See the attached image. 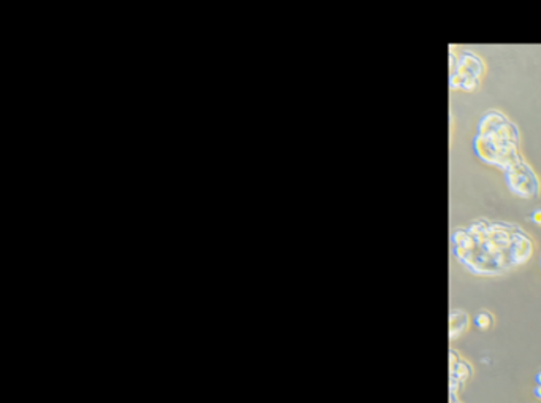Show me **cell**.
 <instances>
[{
    "label": "cell",
    "instance_id": "6da1fadb",
    "mask_svg": "<svg viewBox=\"0 0 541 403\" xmlns=\"http://www.w3.org/2000/svg\"><path fill=\"white\" fill-rule=\"evenodd\" d=\"M451 252L475 277L497 278L526 265L533 258L535 242L519 224L478 217L453 229Z\"/></svg>",
    "mask_w": 541,
    "mask_h": 403
},
{
    "label": "cell",
    "instance_id": "7a4b0ae2",
    "mask_svg": "<svg viewBox=\"0 0 541 403\" xmlns=\"http://www.w3.org/2000/svg\"><path fill=\"white\" fill-rule=\"evenodd\" d=\"M473 150L481 162L498 169L501 173L526 159L517 124L500 109H488L481 116L473 138Z\"/></svg>",
    "mask_w": 541,
    "mask_h": 403
},
{
    "label": "cell",
    "instance_id": "3957f363",
    "mask_svg": "<svg viewBox=\"0 0 541 403\" xmlns=\"http://www.w3.org/2000/svg\"><path fill=\"white\" fill-rule=\"evenodd\" d=\"M488 73L484 59L472 49L449 46V89L454 93H473Z\"/></svg>",
    "mask_w": 541,
    "mask_h": 403
},
{
    "label": "cell",
    "instance_id": "277c9868",
    "mask_svg": "<svg viewBox=\"0 0 541 403\" xmlns=\"http://www.w3.org/2000/svg\"><path fill=\"white\" fill-rule=\"evenodd\" d=\"M503 176H505L507 188L513 195L524 200H535L539 197L541 181L527 159L516 163L514 167L503 173Z\"/></svg>",
    "mask_w": 541,
    "mask_h": 403
},
{
    "label": "cell",
    "instance_id": "5b68a950",
    "mask_svg": "<svg viewBox=\"0 0 541 403\" xmlns=\"http://www.w3.org/2000/svg\"><path fill=\"white\" fill-rule=\"evenodd\" d=\"M475 375L473 365L459 351H449V400L460 398V392Z\"/></svg>",
    "mask_w": 541,
    "mask_h": 403
},
{
    "label": "cell",
    "instance_id": "8992f818",
    "mask_svg": "<svg viewBox=\"0 0 541 403\" xmlns=\"http://www.w3.org/2000/svg\"><path fill=\"white\" fill-rule=\"evenodd\" d=\"M472 325V318L465 309L460 308H454L449 311V321H447V327H449V332H447V337H449V341H456L460 337H463L465 334L468 332V328Z\"/></svg>",
    "mask_w": 541,
    "mask_h": 403
},
{
    "label": "cell",
    "instance_id": "52a82bcc",
    "mask_svg": "<svg viewBox=\"0 0 541 403\" xmlns=\"http://www.w3.org/2000/svg\"><path fill=\"white\" fill-rule=\"evenodd\" d=\"M494 324H495L494 315L489 313V311H486V309L479 311V313L475 316V325L479 328V331H482V332L491 331V328L494 327Z\"/></svg>",
    "mask_w": 541,
    "mask_h": 403
},
{
    "label": "cell",
    "instance_id": "ba28073f",
    "mask_svg": "<svg viewBox=\"0 0 541 403\" xmlns=\"http://www.w3.org/2000/svg\"><path fill=\"white\" fill-rule=\"evenodd\" d=\"M532 223L536 224V226H541V207L536 208V210H533V213H532Z\"/></svg>",
    "mask_w": 541,
    "mask_h": 403
},
{
    "label": "cell",
    "instance_id": "9c48e42d",
    "mask_svg": "<svg viewBox=\"0 0 541 403\" xmlns=\"http://www.w3.org/2000/svg\"><path fill=\"white\" fill-rule=\"evenodd\" d=\"M535 384H536V386H541V370L535 376Z\"/></svg>",
    "mask_w": 541,
    "mask_h": 403
},
{
    "label": "cell",
    "instance_id": "30bf717a",
    "mask_svg": "<svg viewBox=\"0 0 541 403\" xmlns=\"http://www.w3.org/2000/svg\"><path fill=\"white\" fill-rule=\"evenodd\" d=\"M449 403H462V400L460 398H453V400H449Z\"/></svg>",
    "mask_w": 541,
    "mask_h": 403
}]
</instances>
